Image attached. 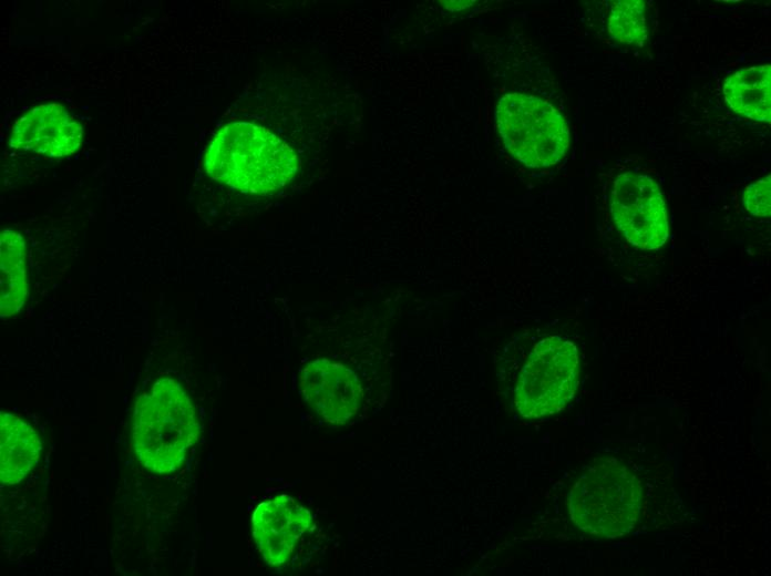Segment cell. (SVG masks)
<instances>
[{
	"label": "cell",
	"mask_w": 771,
	"mask_h": 576,
	"mask_svg": "<svg viewBox=\"0 0 771 576\" xmlns=\"http://www.w3.org/2000/svg\"><path fill=\"white\" fill-rule=\"evenodd\" d=\"M299 388L305 401L331 424L350 420L358 411L362 395L354 372L326 358L312 360L302 368Z\"/></svg>",
	"instance_id": "obj_7"
},
{
	"label": "cell",
	"mask_w": 771,
	"mask_h": 576,
	"mask_svg": "<svg viewBox=\"0 0 771 576\" xmlns=\"http://www.w3.org/2000/svg\"><path fill=\"white\" fill-rule=\"evenodd\" d=\"M729 107L754 121L771 120V66L769 64L741 69L723 85Z\"/></svg>",
	"instance_id": "obj_11"
},
{
	"label": "cell",
	"mask_w": 771,
	"mask_h": 576,
	"mask_svg": "<svg viewBox=\"0 0 771 576\" xmlns=\"http://www.w3.org/2000/svg\"><path fill=\"white\" fill-rule=\"evenodd\" d=\"M311 522L310 512L289 495L260 503L253 514V536L265 562L284 565Z\"/></svg>",
	"instance_id": "obj_9"
},
{
	"label": "cell",
	"mask_w": 771,
	"mask_h": 576,
	"mask_svg": "<svg viewBox=\"0 0 771 576\" xmlns=\"http://www.w3.org/2000/svg\"><path fill=\"white\" fill-rule=\"evenodd\" d=\"M746 209L753 216L771 215V176L768 175L750 184L743 193Z\"/></svg>",
	"instance_id": "obj_14"
},
{
	"label": "cell",
	"mask_w": 771,
	"mask_h": 576,
	"mask_svg": "<svg viewBox=\"0 0 771 576\" xmlns=\"http://www.w3.org/2000/svg\"><path fill=\"white\" fill-rule=\"evenodd\" d=\"M610 37L625 44H640L647 39L645 2L618 0L614 2L608 21Z\"/></svg>",
	"instance_id": "obj_13"
},
{
	"label": "cell",
	"mask_w": 771,
	"mask_h": 576,
	"mask_svg": "<svg viewBox=\"0 0 771 576\" xmlns=\"http://www.w3.org/2000/svg\"><path fill=\"white\" fill-rule=\"evenodd\" d=\"M641 510V485L634 472L614 459L589 464L574 483L568 511L582 531L604 537L628 534Z\"/></svg>",
	"instance_id": "obj_3"
},
{
	"label": "cell",
	"mask_w": 771,
	"mask_h": 576,
	"mask_svg": "<svg viewBox=\"0 0 771 576\" xmlns=\"http://www.w3.org/2000/svg\"><path fill=\"white\" fill-rule=\"evenodd\" d=\"M610 212L617 228L634 246L655 250L668 238V216L659 186L646 174L626 172L614 182Z\"/></svg>",
	"instance_id": "obj_6"
},
{
	"label": "cell",
	"mask_w": 771,
	"mask_h": 576,
	"mask_svg": "<svg viewBox=\"0 0 771 576\" xmlns=\"http://www.w3.org/2000/svg\"><path fill=\"white\" fill-rule=\"evenodd\" d=\"M199 429L187 393L175 380L161 378L135 403L133 449L147 470L171 473L182 465L187 450L198 438Z\"/></svg>",
	"instance_id": "obj_2"
},
{
	"label": "cell",
	"mask_w": 771,
	"mask_h": 576,
	"mask_svg": "<svg viewBox=\"0 0 771 576\" xmlns=\"http://www.w3.org/2000/svg\"><path fill=\"white\" fill-rule=\"evenodd\" d=\"M207 175L232 188L267 194L284 187L295 176V151L265 127L230 122L213 136L204 160Z\"/></svg>",
	"instance_id": "obj_1"
},
{
	"label": "cell",
	"mask_w": 771,
	"mask_h": 576,
	"mask_svg": "<svg viewBox=\"0 0 771 576\" xmlns=\"http://www.w3.org/2000/svg\"><path fill=\"white\" fill-rule=\"evenodd\" d=\"M0 312L1 317L16 315L28 297L27 247L20 233L6 228L0 236Z\"/></svg>",
	"instance_id": "obj_12"
},
{
	"label": "cell",
	"mask_w": 771,
	"mask_h": 576,
	"mask_svg": "<svg viewBox=\"0 0 771 576\" xmlns=\"http://www.w3.org/2000/svg\"><path fill=\"white\" fill-rule=\"evenodd\" d=\"M578 374V351L572 341L558 336L538 341L516 382V410L530 419L559 412L574 397Z\"/></svg>",
	"instance_id": "obj_5"
},
{
	"label": "cell",
	"mask_w": 771,
	"mask_h": 576,
	"mask_svg": "<svg viewBox=\"0 0 771 576\" xmlns=\"http://www.w3.org/2000/svg\"><path fill=\"white\" fill-rule=\"evenodd\" d=\"M495 122L505 148L527 167H547L559 162L569 144L564 117L547 102L523 93L503 95Z\"/></svg>",
	"instance_id": "obj_4"
},
{
	"label": "cell",
	"mask_w": 771,
	"mask_h": 576,
	"mask_svg": "<svg viewBox=\"0 0 771 576\" xmlns=\"http://www.w3.org/2000/svg\"><path fill=\"white\" fill-rule=\"evenodd\" d=\"M42 444L37 431L16 414L0 413V479L21 482L37 464Z\"/></svg>",
	"instance_id": "obj_10"
},
{
	"label": "cell",
	"mask_w": 771,
	"mask_h": 576,
	"mask_svg": "<svg viewBox=\"0 0 771 576\" xmlns=\"http://www.w3.org/2000/svg\"><path fill=\"white\" fill-rule=\"evenodd\" d=\"M83 138V128L59 104L38 105L14 123L9 144L16 150L31 151L51 157L75 153Z\"/></svg>",
	"instance_id": "obj_8"
}]
</instances>
